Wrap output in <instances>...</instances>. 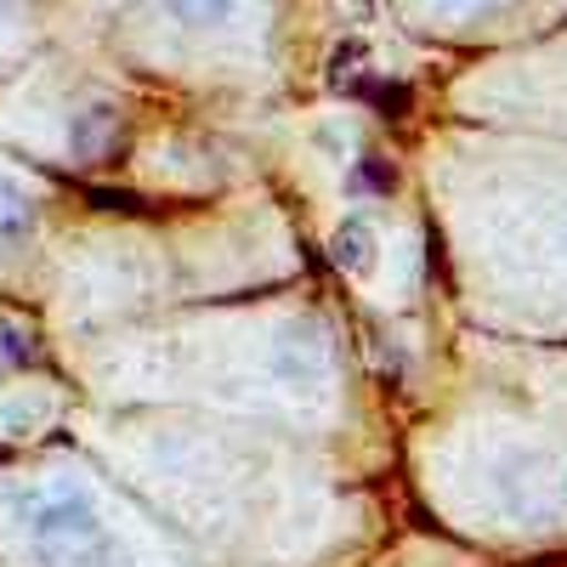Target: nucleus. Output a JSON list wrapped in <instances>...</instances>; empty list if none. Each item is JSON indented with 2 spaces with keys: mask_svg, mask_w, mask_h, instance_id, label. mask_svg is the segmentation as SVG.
<instances>
[{
  "mask_svg": "<svg viewBox=\"0 0 567 567\" xmlns=\"http://www.w3.org/2000/svg\"><path fill=\"white\" fill-rule=\"evenodd\" d=\"M29 545L45 567H103L109 561V528L97 523L85 494L45 488L29 499Z\"/></svg>",
  "mask_w": 567,
  "mask_h": 567,
  "instance_id": "f257e3e1",
  "label": "nucleus"
},
{
  "mask_svg": "<svg viewBox=\"0 0 567 567\" xmlns=\"http://www.w3.org/2000/svg\"><path fill=\"white\" fill-rule=\"evenodd\" d=\"M29 227H34V205H29V194H23L18 182L0 176V250L23 245V239H29Z\"/></svg>",
  "mask_w": 567,
  "mask_h": 567,
  "instance_id": "f03ea898",
  "label": "nucleus"
},
{
  "mask_svg": "<svg viewBox=\"0 0 567 567\" xmlns=\"http://www.w3.org/2000/svg\"><path fill=\"white\" fill-rule=\"evenodd\" d=\"M165 7H171L187 29H210V23H227L239 0H165Z\"/></svg>",
  "mask_w": 567,
  "mask_h": 567,
  "instance_id": "7ed1b4c3",
  "label": "nucleus"
},
{
  "mask_svg": "<svg viewBox=\"0 0 567 567\" xmlns=\"http://www.w3.org/2000/svg\"><path fill=\"white\" fill-rule=\"evenodd\" d=\"M358 256H363V227L352 221V227L341 233V261H358Z\"/></svg>",
  "mask_w": 567,
  "mask_h": 567,
  "instance_id": "20e7f679",
  "label": "nucleus"
},
{
  "mask_svg": "<svg viewBox=\"0 0 567 567\" xmlns=\"http://www.w3.org/2000/svg\"><path fill=\"white\" fill-rule=\"evenodd\" d=\"M443 7H477V0H443Z\"/></svg>",
  "mask_w": 567,
  "mask_h": 567,
  "instance_id": "39448f33",
  "label": "nucleus"
},
{
  "mask_svg": "<svg viewBox=\"0 0 567 567\" xmlns=\"http://www.w3.org/2000/svg\"><path fill=\"white\" fill-rule=\"evenodd\" d=\"M0 12H7V0H0Z\"/></svg>",
  "mask_w": 567,
  "mask_h": 567,
  "instance_id": "423d86ee",
  "label": "nucleus"
}]
</instances>
